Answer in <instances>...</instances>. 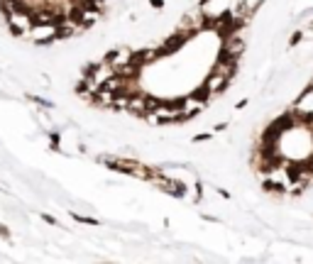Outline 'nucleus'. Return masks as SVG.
I'll use <instances>...</instances> for the list:
<instances>
[{
	"instance_id": "obj_1",
	"label": "nucleus",
	"mask_w": 313,
	"mask_h": 264,
	"mask_svg": "<svg viewBox=\"0 0 313 264\" xmlns=\"http://www.w3.org/2000/svg\"><path fill=\"white\" fill-rule=\"evenodd\" d=\"M294 110H296L304 120H313V81L309 83V88L301 91V96L294 100Z\"/></svg>"
},
{
	"instance_id": "obj_2",
	"label": "nucleus",
	"mask_w": 313,
	"mask_h": 264,
	"mask_svg": "<svg viewBox=\"0 0 313 264\" xmlns=\"http://www.w3.org/2000/svg\"><path fill=\"white\" fill-rule=\"evenodd\" d=\"M73 220L86 223V225H98V220H96V218H86V215H78V213H73Z\"/></svg>"
},
{
	"instance_id": "obj_3",
	"label": "nucleus",
	"mask_w": 313,
	"mask_h": 264,
	"mask_svg": "<svg viewBox=\"0 0 313 264\" xmlns=\"http://www.w3.org/2000/svg\"><path fill=\"white\" fill-rule=\"evenodd\" d=\"M210 137H213V132H201V134H196V137H193V142H208Z\"/></svg>"
},
{
	"instance_id": "obj_4",
	"label": "nucleus",
	"mask_w": 313,
	"mask_h": 264,
	"mask_svg": "<svg viewBox=\"0 0 313 264\" xmlns=\"http://www.w3.org/2000/svg\"><path fill=\"white\" fill-rule=\"evenodd\" d=\"M30 100H35V103H39V105H44V108H52V103L44 100V98H39V96H30Z\"/></svg>"
},
{
	"instance_id": "obj_5",
	"label": "nucleus",
	"mask_w": 313,
	"mask_h": 264,
	"mask_svg": "<svg viewBox=\"0 0 313 264\" xmlns=\"http://www.w3.org/2000/svg\"><path fill=\"white\" fill-rule=\"evenodd\" d=\"M42 220H44V223H49V225H57V220H54L52 215H47V213H42Z\"/></svg>"
},
{
	"instance_id": "obj_6",
	"label": "nucleus",
	"mask_w": 313,
	"mask_h": 264,
	"mask_svg": "<svg viewBox=\"0 0 313 264\" xmlns=\"http://www.w3.org/2000/svg\"><path fill=\"white\" fill-rule=\"evenodd\" d=\"M0 235H2V237H10V230H7L5 225H0Z\"/></svg>"
},
{
	"instance_id": "obj_7",
	"label": "nucleus",
	"mask_w": 313,
	"mask_h": 264,
	"mask_svg": "<svg viewBox=\"0 0 313 264\" xmlns=\"http://www.w3.org/2000/svg\"><path fill=\"white\" fill-rule=\"evenodd\" d=\"M149 5H154V7H164V0H149Z\"/></svg>"
}]
</instances>
